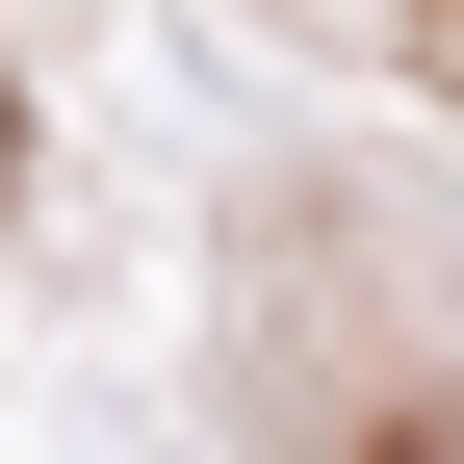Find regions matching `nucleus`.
Here are the masks:
<instances>
[{"label":"nucleus","mask_w":464,"mask_h":464,"mask_svg":"<svg viewBox=\"0 0 464 464\" xmlns=\"http://www.w3.org/2000/svg\"><path fill=\"white\" fill-rule=\"evenodd\" d=\"M0 181H26V130H0Z\"/></svg>","instance_id":"obj_1"}]
</instances>
